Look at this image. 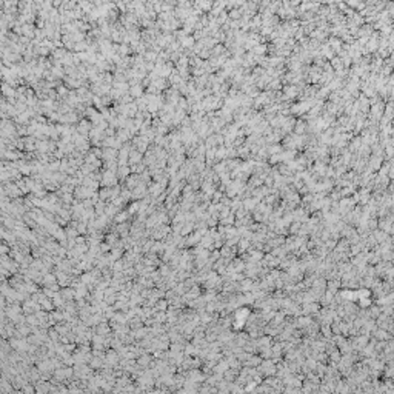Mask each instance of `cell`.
<instances>
[{"label": "cell", "mask_w": 394, "mask_h": 394, "mask_svg": "<svg viewBox=\"0 0 394 394\" xmlns=\"http://www.w3.org/2000/svg\"><path fill=\"white\" fill-rule=\"evenodd\" d=\"M2 93L5 95H8V97H13L14 95V89H13V86H9V85H3V86H2Z\"/></svg>", "instance_id": "1"}, {"label": "cell", "mask_w": 394, "mask_h": 394, "mask_svg": "<svg viewBox=\"0 0 394 394\" xmlns=\"http://www.w3.org/2000/svg\"><path fill=\"white\" fill-rule=\"evenodd\" d=\"M3 2H5V0H0V6H3Z\"/></svg>", "instance_id": "2"}, {"label": "cell", "mask_w": 394, "mask_h": 394, "mask_svg": "<svg viewBox=\"0 0 394 394\" xmlns=\"http://www.w3.org/2000/svg\"><path fill=\"white\" fill-rule=\"evenodd\" d=\"M25 2H29V0H25Z\"/></svg>", "instance_id": "3"}]
</instances>
